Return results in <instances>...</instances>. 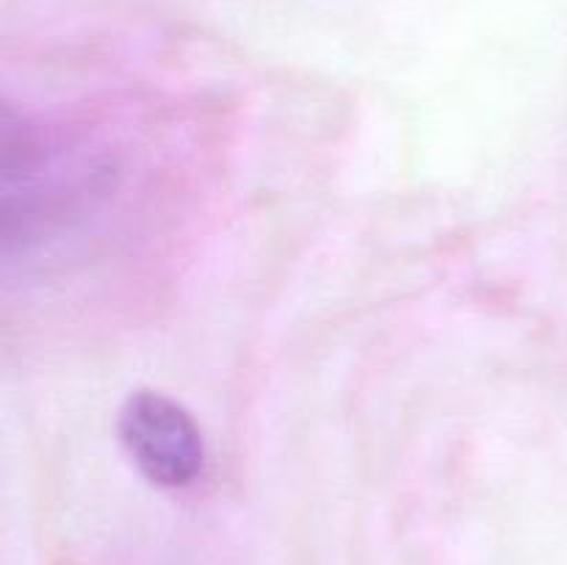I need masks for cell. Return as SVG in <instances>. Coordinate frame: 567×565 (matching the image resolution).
Masks as SVG:
<instances>
[{
  "mask_svg": "<svg viewBox=\"0 0 567 565\" xmlns=\"http://www.w3.org/2000/svg\"><path fill=\"white\" fill-rule=\"evenodd\" d=\"M120 438L144 476L158 487H186L199 476L205 443L186 408L155 391L127 397Z\"/></svg>",
  "mask_w": 567,
  "mask_h": 565,
  "instance_id": "obj_1",
  "label": "cell"
}]
</instances>
